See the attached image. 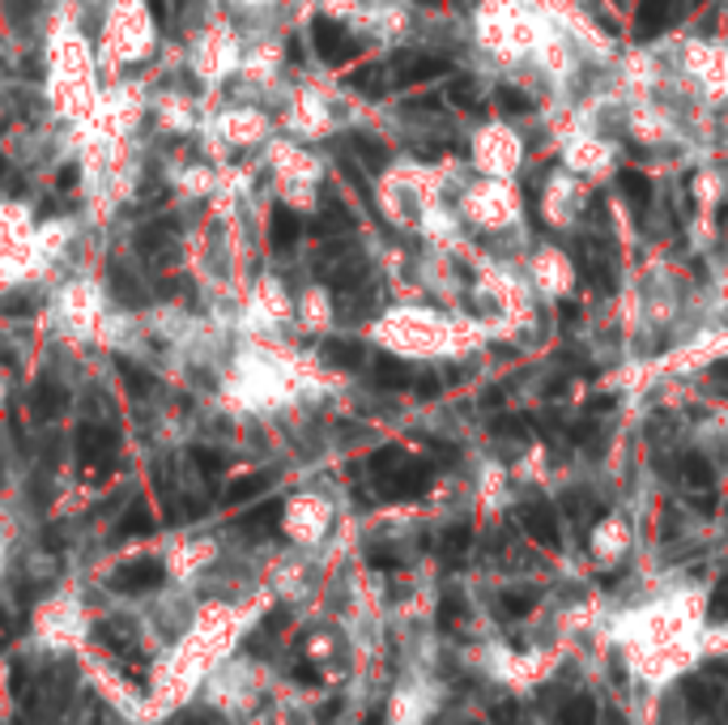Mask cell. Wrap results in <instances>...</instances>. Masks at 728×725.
I'll return each mask as SVG.
<instances>
[{
	"label": "cell",
	"mask_w": 728,
	"mask_h": 725,
	"mask_svg": "<svg viewBox=\"0 0 728 725\" xmlns=\"http://www.w3.org/2000/svg\"><path fill=\"white\" fill-rule=\"evenodd\" d=\"M469 542H474V533H469V526H456V529H447L444 533V563H456V560H465V551H469Z\"/></svg>",
	"instance_id": "obj_14"
},
{
	"label": "cell",
	"mask_w": 728,
	"mask_h": 725,
	"mask_svg": "<svg viewBox=\"0 0 728 725\" xmlns=\"http://www.w3.org/2000/svg\"><path fill=\"white\" fill-rule=\"evenodd\" d=\"M324 355H328V362H337V367H358L362 362V346L358 342H328Z\"/></svg>",
	"instance_id": "obj_16"
},
{
	"label": "cell",
	"mask_w": 728,
	"mask_h": 725,
	"mask_svg": "<svg viewBox=\"0 0 728 725\" xmlns=\"http://www.w3.org/2000/svg\"><path fill=\"white\" fill-rule=\"evenodd\" d=\"M269 491V474H252V478H243V483H235L230 487V504H243V499H252V495Z\"/></svg>",
	"instance_id": "obj_20"
},
{
	"label": "cell",
	"mask_w": 728,
	"mask_h": 725,
	"mask_svg": "<svg viewBox=\"0 0 728 725\" xmlns=\"http://www.w3.org/2000/svg\"><path fill=\"white\" fill-rule=\"evenodd\" d=\"M716 376H725V380H728V359L716 362Z\"/></svg>",
	"instance_id": "obj_27"
},
{
	"label": "cell",
	"mask_w": 728,
	"mask_h": 725,
	"mask_svg": "<svg viewBox=\"0 0 728 725\" xmlns=\"http://www.w3.org/2000/svg\"><path fill=\"white\" fill-rule=\"evenodd\" d=\"M618 188H622V197L631 201L639 214L652 205V180L639 175V171H622V175H618Z\"/></svg>",
	"instance_id": "obj_9"
},
{
	"label": "cell",
	"mask_w": 728,
	"mask_h": 725,
	"mask_svg": "<svg viewBox=\"0 0 728 725\" xmlns=\"http://www.w3.org/2000/svg\"><path fill=\"white\" fill-rule=\"evenodd\" d=\"M354 150L362 154V163L371 166V171H380L388 163V150H383L380 141H371V137H354Z\"/></svg>",
	"instance_id": "obj_19"
},
{
	"label": "cell",
	"mask_w": 728,
	"mask_h": 725,
	"mask_svg": "<svg viewBox=\"0 0 728 725\" xmlns=\"http://www.w3.org/2000/svg\"><path fill=\"white\" fill-rule=\"evenodd\" d=\"M520 526L524 533L541 542V547H558L563 542V533H558V512L545 504V499H529L524 508H520Z\"/></svg>",
	"instance_id": "obj_1"
},
{
	"label": "cell",
	"mask_w": 728,
	"mask_h": 725,
	"mask_svg": "<svg viewBox=\"0 0 728 725\" xmlns=\"http://www.w3.org/2000/svg\"><path fill=\"white\" fill-rule=\"evenodd\" d=\"M711 619H720V624H728V581L711 594Z\"/></svg>",
	"instance_id": "obj_25"
},
{
	"label": "cell",
	"mask_w": 728,
	"mask_h": 725,
	"mask_svg": "<svg viewBox=\"0 0 728 725\" xmlns=\"http://www.w3.org/2000/svg\"><path fill=\"white\" fill-rule=\"evenodd\" d=\"M558 725H597V704H593L588 695H575L571 704H563Z\"/></svg>",
	"instance_id": "obj_13"
},
{
	"label": "cell",
	"mask_w": 728,
	"mask_h": 725,
	"mask_svg": "<svg viewBox=\"0 0 728 725\" xmlns=\"http://www.w3.org/2000/svg\"><path fill=\"white\" fill-rule=\"evenodd\" d=\"M673 13H677V0H643L639 4V18H634V39L639 43L656 39L673 22Z\"/></svg>",
	"instance_id": "obj_4"
},
{
	"label": "cell",
	"mask_w": 728,
	"mask_h": 725,
	"mask_svg": "<svg viewBox=\"0 0 728 725\" xmlns=\"http://www.w3.org/2000/svg\"><path fill=\"white\" fill-rule=\"evenodd\" d=\"M447 99L456 102V107H460V111H486V107H481V99H477V86L474 82H469V77H456V82H452V90H447Z\"/></svg>",
	"instance_id": "obj_15"
},
{
	"label": "cell",
	"mask_w": 728,
	"mask_h": 725,
	"mask_svg": "<svg viewBox=\"0 0 728 725\" xmlns=\"http://www.w3.org/2000/svg\"><path fill=\"white\" fill-rule=\"evenodd\" d=\"M695 4H703V0H695Z\"/></svg>",
	"instance_id": "obj_29"
},
{
	"label": "cell",
	"mask_w": 728,
	"mask_h": 725,
	"mask_svg": "<svg viewBox=\"0 0 728 725\" xmlns=\"http://www.w3.org/2000/svg\"><path fill=\"white\" fill-rule=\"evenodd\" d=\"M31 401H34V414H39V419H52V414L64 405V389L61 385H52V380H39Z\"/></svg>",
	"instance_id": "obj_12"
},
{
	"label": "cell",
	"mask_w": 728,
	"mask_h": 725,
	"mask_svg": "<svg viewBox=\"0 0 728 725\" xmlns=\"http://www.w3.org/2000/svg\"><path fill=\"white\" fill-rule=\"evenodd\" d=\"M495 725H515V704H511V700H503V704L495 708Z\"/></svg>",
	"instance_id": "obj_26"
},
{
	"label": "cell",
	"mask_w": 728,
	"mask_h": 725,
	"mask_svg": "<svg viewBox=\"0 0 728 725\" xmlns=\"http://www.w3.org/2000/svg\"><path fill=\"white\" fill-rule=\"evenodd\" d=\"M312 34H316V52L328 65H346L349 56H358V43H354L337 22H328V18H316Z\"/></svg>",
	"instance_id": "obj_2"
},
{
	"label": "cell",
	"mask_w": 728,
	"mask_h": 725,
	"mask_svg": "<svg viewBox=\"0 0 728 725\" xmlns=\"http://www.w3.org/2000/svg\"><path fill=\"white\" fill-rule=\"evenodd\" d=\"M410 380H413L410 362H401L396 355H380V359H376V385H380V389H405Z\"/></svg>",
	"instance_id": "obj_8"
},
{
	"label": "cell",
	"mask_w": 728,
	"mask_h": 725,
	"mask_svg": "<svg viewBox=\"0 0 728 725\" xmlns=\"http://www.w3.org/2000/svg\"><path fill=\"white\" fill-rule=\"evenodd\" d=\"M460 624H465V597L447 594L444 602H439V627L452 631V627H460Z\"/></svg>",
	"instance_id": "obj_18"
},
{
	"label": "cell",
	"mask_w": 728,
	"mask_h": 725,
	"mask_svg": "<svg viewBox=\"0 0 728 725\" xmlns=\"http://www.w3.org/2000/svg\"><path fill=\"white\" fill-rule=\"evenodd\" d=\"M682 474H686V483H691L695 491H711V483H716L711 462H707L703 453H686V457H682Z\"/></svg>",
	"instance_id": "obj_10"
},
{
	"label": "cell",
	"mask_w": 728,
	"mask_h": 725,
	"mask_svg": "<svg viewBox=\"0 0 728 725\" xmlns=\"http://www.w3.org/2000/svg\"><path fill=\"white\" fill-rule=\"evenodd\" d=\"M495 102H499L503 116H529V107H533L529 95H520V90H511V86H499V90H495Z\"/></svg>",
	"instance_id": "obj_17"
},
{
	"label": "cell",
	"mask_w": 728,
	"mask_h": 725,
	"mask_svg": "<svg viewBox=\"0 0 728 725\" xmlns=\"http://www.w3.org/2000/svg\"><path fill=\"white\" fill-rule=\"evenodd\" d=\"M396 465H405V453H401V448H380V453L371 457V474L383 478V474H388V469H396Z\"/></svg>",
	"instance_id": "obj_22"
},
{
	"label": "cell",
	"mask_w": 728,
	"mask_h": 725,
	"mask_svg": "<svg viewBox=\"0 0 728 725\" xmlns=\"http://www.w3.org/2000/svg\"><path fill=\"white\" fill-rule=\"evenodd\" d=\"M490 428L499 431V435H520V440L529 435V423H524V419H507V414H499V419H495Z\"/></svg>",
	"instance_id": "obj_24"
},
{
	"label": "cell",
	"mask_w": 728,
	"mask_h": 725,
	"mask_svg": "<svg viewBox=\"0 0 728 725\" xmlns=\"http://www.w3.org/2000/svg\"><path fill=\"white\" fill-rule=\"evenodd\" d=\"M426 487H431V469L426 465H396V469H388L380 478V491L388 499H413Z\"/></svg>",
	"instance_id": "obj_3"
},
{
	"label": "cell",
	"mask_w": 728,
	"mask_h": 725,
	"mask_svg": "<svg viewBox=\"0 0 728 725\" xmlns=\"http://www.w3.org/2000/svg\"><path fill=\"white\" fill-rule=\"evenodd\" d=\"M298 231H303V223H298V214H294V209H278V214H273V223H269V239H273V248H278V252H290V248L298 244Z\"/></svg>",
	"instance_id": "obj_7"
},
{
	"label": "cell",
	"mask_w": 728,
	"mask_h": 725,
	"mask_svg": "<svg viewBox=\"0 0 728 725\" xmlns=\"http://www.w3.org/2000/svg\"><path fill=\"white\" fill-rule=\"evenodd\" d=\"M605 722H609V725H622V713H609V717H605Z\"/></svg>",
	"instance_id": "obj_28"
},
{
	"label": "cell",
	"mask_w": 728,
	"mask_h": 725,
	"mask_svg": "<svg viewBox=\"0 0 728 725\" xmlns=\"http://www.w3.org/2000/svg\"><path fill=\"white\" fill-rule=\"evenodd\" d=\"M503 602V615H511V619H520V615H529L533 610V602H537V594H503L499 597Z\"/></svg>",
	"instance_id": "obj_23"
},
{
	"label": "cell",
	"mask_w": 728,
	"mask_h": 725,
	"mask_svg": "<svg viewBox=\"0 0 728 725\" xmlns=\"http://www.w3.org/2000/svg\"><path fill=\"white\" fill-rule=\"evenodd\" d=\"M686 695H691V708H698V713H711V704H716V692H711L703 679H691V683H686Z\"/></svg>",
	"instance_id": "obj_21"
},
{
	"label": "cell",
	"mask_w": 728,
	"mask_h": 725,
	"mask_svg": "<svg viewBox=\"0 0 728 725\" xmlns=\"http://www.w3.org/2000/svg\"><path fill=\"white\" fill-rule=\"evenodd\" d=\"M439 73H452L444 56H401L396 61V82L401 86H417V82H431Z\"/></svg>",
	"instance_id": "obj_5"
},
{
	"label": "cell",
	"mask_w": 728,
	"mask_h": 725,
	"mask_svg": "<svg viewBox=\"0 0 728 725\" xmlns=\"http://www.w3.org/2000/svg\"><path fill=\"white\" fill-rule=\"evenodd\" d=\"M77 444H82V462L86 465H102L111 453H116V435H111L107 428H95V423L82 428Z\"/></svg>",
	"instance_id": "obj_6"
},
{
	"label": "cell",
	"mask_w": 728,
	"mask_h": 725,
	"mask_svg": "<svg viewBox=\"0 0 728 725\" xmlns=\"http://www.w3.org/2000/svg\"><path fill=\"white\" fill-rule=\"evenodd\" d=\"M116 581H120V589H150V585H159L162 581V567L159 563H132V567H124Z\"/></svg>",
	"instance_id": "obj_11"
}]
</instances>
